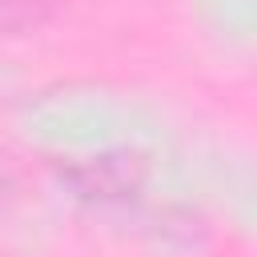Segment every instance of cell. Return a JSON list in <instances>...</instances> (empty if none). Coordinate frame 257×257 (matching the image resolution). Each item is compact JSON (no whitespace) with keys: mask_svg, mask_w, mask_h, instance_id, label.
<instances>
[{"mask_svg":"<svg viewBox=\"0 0 257 257\" xmlns=\"http://www.w3.org/2000/svg\"><path fill=\"white\" fill-rule=\"evenodd\" d=\"M64 0H0V36H24L56 20Z\"/></svg>","mask_w":257,"mask_h":257,"instance_id":"obj_1","label":"cell"},{"mask_svg":"<svg viewBox=\"0 0 257 257\" xmlns=\"http://www.w3.org/2000/svg\"><path fill=\"white\" fill-rule=\"evenodd\" d=\"M12 185V165H8V157L0 153V189H8Z\"/></svg>","mask_w":257,"mask_h":257,"instance_id":"obj_2","label":"cell"}]
</instances>
